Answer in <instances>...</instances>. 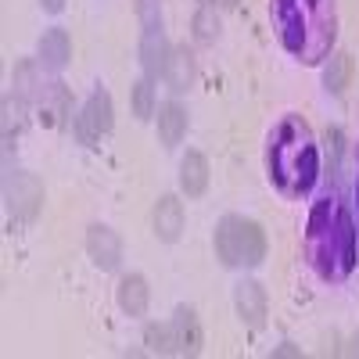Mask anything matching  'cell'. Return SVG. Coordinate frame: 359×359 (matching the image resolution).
I'll return each instance as SVG.
<instances>
[{
  "instance_id": "6",
  "label": "cell",
  "mask_w": 359,
  "mask_h": 359,
  "mask_svg": "<svg viewBox=\"0 0 359 359\" xmlns=\"http://www.w3.org/2000/svg\"><path fill=\"white\" fill-rule=\"evenodd\" d=\"M108 130H111V97L104 94V90H97V94L86 101L83 115H79L76 137H79L83 144H97Z\"/></svg>"
},
{
  "instance_id": "13",
  "label": "cell",
  "mask_w": 359,
  "mask_h": 359,
  "mask_svg": "<svg viewBox=\"0 0 359 359\" xmlns=\"http://www.w3.org/2000/svg\"><path fill=\"white\" fill-rule=\"evenodd\" d=\"M69 54H72V43L65 36V29H47L40 40V62L47 69H62L69 62Z\"/></svg>"
},
{
  "instance_id": "12",
  "label": "cell",
  "mask_w": 359,
  "mask_h": 359,
  "mask_svg": "<svg viewBox=\"0 0 359 359\" xmlns=\"http://www.w3.org/2000/svg\"><path fill=\"white\" fill-rule=\"evenodd\" d=\"M194 79V57L187 47H172L169 57H165V83L172 90H187Z\"/></svg>"
},
{
  "instance_id": "17",
  "label": "cell",
  "mask_w": 359,
  "mask_h": 359,
  "mask_svg": "<svg viewBox=\"0 0 359 359\" xmlns=\"http://www.w3.org/2000/svg\"><path fill=\"white\" fill-rule=\"evenodd\" d=\"M194 33H198V40H216L219 36V18H216V4H205L198 15H194Z\"/></svg>"
},
{
  "instance_id": "7",
  "label": "cell",
  "mask_w": 359,
  "mask_h": 359,
  "mask_svg": "<svg viewBox=\"0 0 359 359\" xmlns=\"http://www.w3.org/2000/svg\"><path fill=\"white\" fill-rule=\"evenodd\" d=\"M43 201V187L36 184L33 176H25V172H15V180H8V205H11V212L29 219L40 208Z\"/></svg>"
},
{
  "instance_id": "10",
  "label": "cell",
  "mask_w": 359,
  "mask_h": 359,
  "mask_svg": "<svg viewBox=\"0 0 359 359\" xmlns=\"http://www.w3.org/2000/svg\"><path fill=\"white\" fill-rule=\"evenodd\" d=\"M180 230H184V205H180L172 194L158 198V205H155V233L162 237V241H176Z\"/></svg>"
},
{
  "instance_id": "5",
  "label": "cell",
  "mask_w": 359,
  "mask_h": 359,
  "mask_svg": "<svg viewBox=\"0 0 359 359\" xmlns=\"http://www.w3.org/2000/svg\"><path fill=\"white\" fill-rule=\"evenodd\" d=\"M147 345H151V352H184V355H194L198 345H201L194 313L191 309H180L169 323L147 327Z\"/></svg>"
},
{
  "instance_id": "4",
  "label": "cell",
  "mask_w": 359,
  "mask_h": 359,
  "mask_svg": "<svg viewBox=\"0 0 359 359\" xmlns=\"http://www.w3.org/2000/svg\"><path fill=\"white\" fill-rule=\"evenodd\" d=\"M216 255L226 266H259L266 259V233L255 219L226 216L216 226Z\"/></svg>"
},
{
  "instance_id": "3",
  "label": "cell",
  "mask_w": 359,
  "mask_h": 359,
  "mask_svg": "<svg viewBox=\"0 0 359 359\" xmlns=\"http://www.w3.org/2000/svg\"><path fill=\"white\" fill-rule=\"evenodd\" d=\"M266 165H269V184L287 198L306 194L316 184L320 151H316L313 130L302 115H284L277 123V130L269 133Z\"/></svg>"
},
{
  "instance_id": "18",
  "label": "cell",
  "mask_w": 359,
  "mask_h": 359,
  "mask_svg": "<svg viewBox=\"0 0 359 359\" xmlns=\"http://www.w3.org/2000/svg\"><path fill=\"white\" fill-rule=\"evenodd\" d=\"M151 108H155V94H151V83L140 79L133 86V115L137 118H151Z\"/></svg>"
},
{
  "instance_id": "20",
  "label": "cell",
  "mask_w": 359,
  "mask_h": 359,
  "mask_svg": "<svg viewBox=\"0 0 359 359\" xmlns=\"http://www.w3.org/2000/svg\"><path fill=\"white\" fill-rule=\"evenodd\" d=\"M216 4H223V8H233V4H237V0H216Z\"/></svg>"
},
{
  "instance_id": "11",
  "label": "cell",
  "mask_w": 359,
  "mask_h": 359,
  "mask_svg": "<svg viewBox=\"0 0 359 359\" xmlns=\"http://www.w3.org/2000/svg\"><path fill=\"white\" fill-rule=\"evenodd\" d=\"M180 187L187 198H198L208 187V162L198 151H187V158L180 162Z\"/></svg>"
},
{
  "instance_id": "21",
  "label": "cell",
  "mask_w": 359,
  "mask_h": 359,
  "mask_svg": "<svg viewBox=\"0 0 359 359\" xmlns=\"http://www.w3.org/2000/svg\"><path fill=\"white\" fill-rule=\"evenodd\" d=\"M355 194H359V184H355Z\"/></svg>"
},
{
  "instance_id": "14",
  "label": "cell",
  "mask_w": 359,
  "mask_h": 359,
  "mask_svg": "<svg viewBox=\"0 0 359 359\" xmlns=\"http://www.w3.org/2000/svg\"><path fill=\"white\" fill-rule=\"evenodd\" d=\"M118 306H123V313H130V316H144V309H147V280L140 273L123 277V284H118Z\"/></svg>"
},
{
  "instance_id": "2",
  "label": "cell",
  "mask_w": 359,
  "mask_h": 359,
  "mask_svg": "<svg viewBox=\"0 0 359 359\" xmlns=\"http://www.w3.org/2000/svg\"><path fill=\"white\" fill-rule=\"evenodd\" d=\"M306 255L323 280H345L355 269V230L352 216L334 191H327L309 212Z\"/></svg>"
},
{
  "instance_id": "16",
  "label": "cell",
  "mask_w": 359,
  "mask_h": 359,
  "mask_svg": "<svg viewBox=\"0 0 359 359\" xmlns=\"http://www.w3.org/2000/svg\"><path fill=\"white\" fill-rule=\"evenodd\" d=\"M348 72H352V57L348 54H334L331 57V69H327V90H331V94H345Z\"/></svg>"
},
{
  "instance_id": "19",
  "label": "cell",
  "mask_w": 359,
  "mask_h": 359,
  "mask_svg": "<svg viewBox=\"0 0 359 359\" xmlns=\"http://www.w3.org/2000/svg\"><path fill=\"white\" fill-rule=\"evenodd\" d=\"M40 4H43L47 11H62V4H65V0H40Z\"/></svg>"
},
{
  "instance_id": "9",
  "label": "cell",
  "mask_w": 359,
  "mask_h": 359,
  "mask_svg": "<svg viewBox=\"0 0 359 359\" xmlns=\"http://www.w3.org/2000/svg\"><path fill=\"white\" fill-rule=\"evenodd\" d=\"M233 306H237V316H241L248 327H262V320H266V294H262V287L255 280L237 284Z\"/></svg>"
},
{
  "instance_id": "8",
  "label": "cell",
  "mask_w": 359,
  "mask_h": 359,
  "mask_svg": "<svg viewBox=\"0 0 359 359\" xmlns=\"http://www.w3.org/2000/svg\"><path fill=\"white\" fill-rule=\"evenodd\" d=\"M86 252L101 269H115L118 259H123V245H118V233L108 226H90L86 233Z\"/></svg>"
},
{
  "instance_id": "1",
  "label": "cell",
  "mask_w": 359,
  "mask_h": 359,
  "mask_svg": "<svg viewBox=\"0 0 359 359\" xmlns=\"http://www.w3.org/2000/svg\"><path fill=\"white\" fill-rule=\"evenodd\" d=\"M269 15L284 50L302 65H316L331 54L338 36L334 0H269Z\"/></svg>"
},
{
  "instance_id": "15",
  "label": "cell",
  "mask_w": 359,
  "mask_h": 359,
  "mask_svg": "<svg viewBox=\"0 0 359 359\" xmlns=\"http://www.w3.org/2000/svg\"><path fill=\"white\" fill-rule=\"evenodd\" d=\"M184 130H187V115H184V108H180V104H165V108L158 111V137H162V144H165V147L180 144Z\"/></svg>"
}]
</instances>
